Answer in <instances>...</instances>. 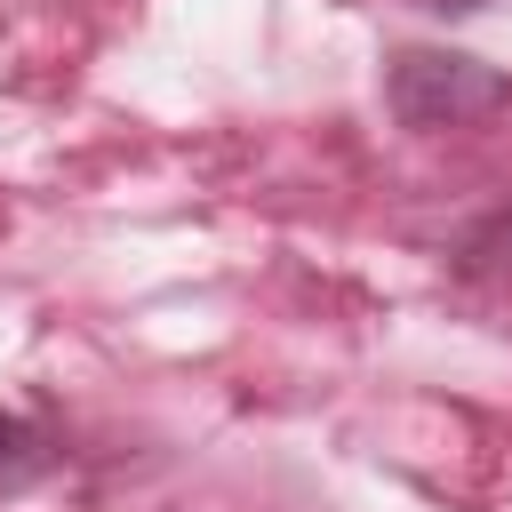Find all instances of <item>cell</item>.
<instances>
[{
	"instance_id": "obj_1",
	"label": "cell",
	"mask_w": 512,
	"mask_h": 512,
	"mask_svg": "<svg viewBox=\"0 0 512 512\" xmlns=\"http://www.w3.org/2000/svg\"><path fill=\"white\" fill-rule=\"evenodd\" d=\"M504 104V80L480 56H440V48H408L392 64V112L408 128H464L480 112Z\"/></svg>"
},
{
	"instance_id": "obj_2",
	"label": "cell",
	"mask_w": 512,
	"mask_h": 512,
	"mask_svg": "<svg viewBox=\"0 0 512 512\" xmlns=\"http://www.w3.org/2000/svg\"><path fill=\"white\" fill-rule=\"evenodd\" d=\"M40 464H48V440H40L24 416H8V408H0V488H24Z\"/></svg>"
}]
</instances>
